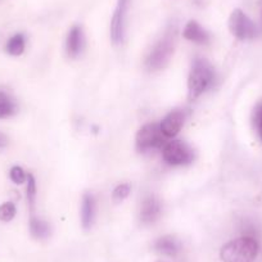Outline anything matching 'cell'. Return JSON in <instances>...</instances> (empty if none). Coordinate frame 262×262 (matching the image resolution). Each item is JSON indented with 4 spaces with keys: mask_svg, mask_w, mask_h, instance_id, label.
Returning a JSON list of instances; mask_svg holds the SVG:
<instances>
[{
    "mask_svg": "<svg viewBox=\"0 0 262 262\" xmlns=\"http://www.w3.org/2000/svg\"><path fill=\"white\" fill-rule=\"evenodd\" d=\"M17 213V208L14 203L6 202L3 205H0V221L3 223H9L14 219Z\"/></svg>",
    "mask_w": 262,
    "mask_h": 262,
    "instance_id": "ac0fdd59",
    "label": "cell"
},
{
    "mask_svg": "<svg viewBox=\"0 0 262 262\" xmlns=\"http://www.w3.org/2000/svg\"><path fill=\"white\" fill-rule=\"evenodd\" d=\"M215 69L205 58L196 57L191 64L188 77L189 99L195 100L205 92H207L215 82Z\"/></svg>",
    "mask_w": 262,
    "mask_h": 262,
    "instance_id": "6da1fadb",
    "label": "cell"
},
{
    "mask_svg": "<svg viewBox=\"0 0 262 262\" xmlns=\"http://www.w3.org/2000/svg\"><path fill=\"white\" fill-rule=\"evenodd\" d=\"M180 242L173 235H163L155 242V251L163 256L175 257L180 252Z\"/></svg>",
    "mask_w": 262,
    "mask_h": 262,
    "instance_id": "7c38bea8",
    "label": "cell"
},
{
    "mask_svg": "<svg viewBox=\"0 0 262 262\" xmlns=\"http://www.w3.org/2000/svg\"><path fill=\"white\" fill-rule=\"evenodd\" d=\"M25 48H26V37L24 34L13 35L12 37H9L6 44L7 53L9 55H13V57L21 55L25 52Z\"/></svg>",
    "mask_w": 262,
    "mask_h": 262,
    "instance_id": "2e32d148",
    "label": "cell"
},
{
    "mask_svg": "<svg viewBox=\"0 0 262 262\" xmlns=\"http://www.w3.org/2000/svg\"><path fill=\"white\" fill-rule=\"evenodd\" d=\"M131 191L130 184H120V185L116 186L112 191V200L115 203H121L122 201H125Z\"/></svg>",
    "mask_w": 262,
    "mask_h": 262,
    "instance_id": "d6986e66",
    "label": "cell"
},
{
    "mask_svg": "<svg viewBox=\"0 0 262 262\" xmlns=\"http://www.w3.org/2000/svg\"><path fill=\"white\" fill-rule=\"evenodd\" d=\"M95 219V200L92 193H85L81 201V224L85 230L93 226Z\"/></svg>",
    "mask_w": 262,
    "mask_h": 262,
    "instance_id": "4fadbf2b",
    "label": "cell"
},
{
    "mask_svg": "<svg viewBox=\"0 0 262 262\" xmlns=\"http://www.w3.org/2000/svg\"><path fill=\"white\" fill-rule=\"evenodd\" d=\"M194 2H195V3H196V4H200V3H201V2H202V0H194Z\"/></svg>",
    "mask_w": 262,
    "mask_h": 262,
    "instance_id": "cb8c5ba5",
    "label": "cell"
},
{
    "mask_svg": "<svg viewBox=\"0 0 262 262\" xmlns=\"http://www.w3.org/2000/svg\"><path fill=\"white\" fill-rule=\"evenodd\" d=\"M162 157L171 166L189 165L194 160V150L181 140H171L162 149Z\"/></svg>",
    "mask_w": 262,
    "mask_h": 262,
    "instance_id": "8992f818",
    "label": "cell"
},
{
    "mask_svg": "<svg viewBox=\"0 0 262 262\" xmlns=\"http://www.w3.org/2000/svg\"><path fill=\"white\" fill-rule=\"evenodd\" d=\"M259 31L262 34V11H261V19H259Z\"/></svg>",
    "mask_w": 262,
    "mask_h": 262,
    "instance_id": "603a6c76",
    "label": "cell"
},
{
    "mask_svg": "<svg viewBox=\"0 0 262 262\" xmlns=\"http://www.w3.org/2000/svg\"><path fill=\"white\" fill-rule=\"evenodd\" d=\"M8 143H9L8 137H7L4 133H2V131H0V150L6 149V148L8 147Z\"/></svg>",
    "mask_w": 262,
    "mask_h": 262,
    "instance_id": "7402d4cb",
    "label": "cell"
},
{
    "mask_svg": "<svg viewBox=\"0 0 262 262\" xmlns=\"http://www.w3.org/2000/svg\"><path fill=\"white\" fill-rule=\"evenodd\" d=\"M185 111L183 110H173L171 111L168 115H166V117L161 121L160 127L162 134L166 138H173L175 135L179 134V131L183 127L184 122H185Z\"/></svg>",
    "mask_w": 262,
    "mask_h": 262,
    "instance_id": "ba28073f",
    "label": "cell"
},
{
    "mask_svg": "<svg viewBox=\"0 0 262 262\" xmlns=\"http://www.w3.org/2000/svg\"><path fill=\"white\" fill-rule=\"evenodd\" d=\"M9 178H11V180L13 181L14 184H17V185H21V184H24L25 181L27 180L26 172H25L24 168L19 167V166H13V167L9 170Z\"/></svg>",
    "mask_w": 262,
    "mask_h": 262,
    "instance_id": "ffe728a7",
    "label": "cell"
},
{
    "mask_svg": "<svg viewBox=\"0 0 262 262\" xmlns=\"http://www.w3.org/2000/svg\"><path fill=\"white\" fill-rule=\"evenodd\" d=\"M27 202H29V207L30 211H31V215L34 213L35 210V203H36V196H37V186H36V180H35L34 175L29 173L27 175Z\"/></svg>",
    "mask_w": 262,
    "mask_h": 262,
    "instance_id": "e0dca14e",
    "label": "cell"
},
{
    "mask_svg": "<svg viewBox=\"0 0 262 262\" xmlns=\"http://www.w3.org/2000/svg\"><path fill=\"white\" fill-rule=\"evenodd\" d=\"M254 123H256L259 138H261L262 140V103H259V104L257 105L256 111H254Z\"/></svg>",
    "mask_w": 262,
    "mask_h": 262,
    "instance_id": "44dd1931",
    "label": "cell"
},
{
    "mask_svg": "<svg viewBox=\"0 0 262 262\" xmlns=\"http://www.w3.org/2000/svg\"><path fill=\"white\" fill-rule=\"evenodd\" d=\"M128 7H130V0H117V6L111 21V40L116 45L121 44L125 39Z\"/></svg>",
    "mask_w": 262,
    "mask_h": 262,
    "instance_id": "52a82bcc",
    "label": "cell"
},
{
    "mask_svg": "<svg viewBox=\"0 0 262 262\" xmlns=\"http://www.w3.org/2000/svg\"><path fill=\"white\" fill-rule=\"evenodd\" d=\"M176 37H178V29L173 25L168 27L163 36L153 45L145 59V67L149 71H158L165 69L168 64L175 52L176 40H178Z\"/></svg>",
    "mask_w": 262,
    "mask_h": 262,
    "instance_id": "7a4b0ae2",
    "label": "cell"
},
{
    "mask_svg": "<svg viewBox=\"0 0 262 262\" xmlns=\"http://www.w3.org/2000/svg\"><path fill=\"white\" fill-rule=\"evenodd\" d=\"M258 249L257 239L243 235L224 244L220 249V258L223 262H254Z\"/></svg>",
    "mask_w": 262,
    "mask_h": 262,
    "instance_id": "3957f363",
    "label": "cell"
},
{
    "mask_svg": "<svg viewBox=\"0 0 262 262\" xmlns=\"http://www.w3.org/2000/svg\"><path fill=\"white\" fill-rule=\"evenodd\" d=\"M183 36L189 41H193L195 44L206 45L210 42V34L206 29H203L200 24L194 19H190L185 25L183 31Z\"/></svg>",
    "mask_w": 262,
    "mask_h": 262,
    "instance_id": "8fae6325",
    "label": "cell"
},
{
    "mask_svg": "<svg viewBox=\"0 0 262 262\" xmlns=\"http://www.w3.org/2000/svg\"><path fill=\"white\" fill-rule=\"evenodd\" d=\"M162 215V203L156 195H147L140 206L139 219L143 224H153Z\"/></svg>",
    "mask_w": 262,
    "mask_h": 262,
    "instance_id": "9c48e42d",
    "label": "cell"
},
{
    "mask_svg": "<svg viewBox=\"0 0 262 262\" xmlns=\"http://www.w3.org/2000/svg\"><path fill=\"white\" fill-rule=\"evenodd\" d=\"M167 138L162 134L158 123H147L138 131L135 144L139 152H148L152 149L163 148Z\"/></svg>",
    "mask_w": 262,
    "mask_h": 262,
    "instance_id": "5b68a950",
    "label": "cell"
},
{
    "mask_svg": "<svg viewBox=\"0 0 262 262\" xmlns=\"http://www.w3.org/2000/svg\"><path fill=\"white\" fill-rule=\"evenodd\" d=\"M228 25L231 35L238 40H251L261 34L259 27L239 8L231 12Z\"/></svg>",
    "mask_w": 262,
    "mask_h": 262,
    "instance_id": "277c9868",
    "label": "cell"
},
{
    "mask_svg": "<svg viewBox=\"0 0 262 262\" xmlns=\"http://www.w3.org/2000/svg\"><path fill=\"white\" fill-rule=\"evenodd\" d=\"M30 233L35 239H45L50 235V225L49 223L44 221L42 219L36 217L35 215H31L29 223Z\"/></svg>",
    "mask_w": 262,
    "mask_h": 262,
    "instance_id": "9a60e30c",
    "label": "cell"
},
{
    "mask_svg": "<svg viewBox=\"0 0 262 262\" xmlns=\"http://www.w3.org/2000/svg\"><path fill=\"white\" fill-rule=\"evenodd\" d=\"M84 48V32L80 26H74L70 30L66 39V52L70 58L79 57Z\"/></svg>",
    "mask_w": 262,
    "mask_h": 262,
    "instance_id": "30bf717a",
    "label": "cell"
},
{
    "mask_svg": "<svg viewBox=\"0 0 262 262\" xmlns=\"http://www.w3.org/2000/svg\"><path fill=\"white\" fill-rule=\"evenodd\" d=\"M17 113L16 100L7 90L0 89V120L9 118Z\"/></svg>",
    "mask_w": 262,
    "mask_h": 262,
    "instance_id": "5bb4252c",
    "label": "cell"
},
{
    "mask_svg": "<svg viewBox=\"0 0 262 262\" xmlns=\"http://www.w3.org/2000/svg\"><path fill=\"white\" fill-rule=\"evenodd\" d=\"M156 262H166V261H156Z\"/></svg>",
    "mask_w": 262,
    "mask_h": 262,
    "instance_id": "d4e9b609",
    "label": "cell"
}]
</instances>
